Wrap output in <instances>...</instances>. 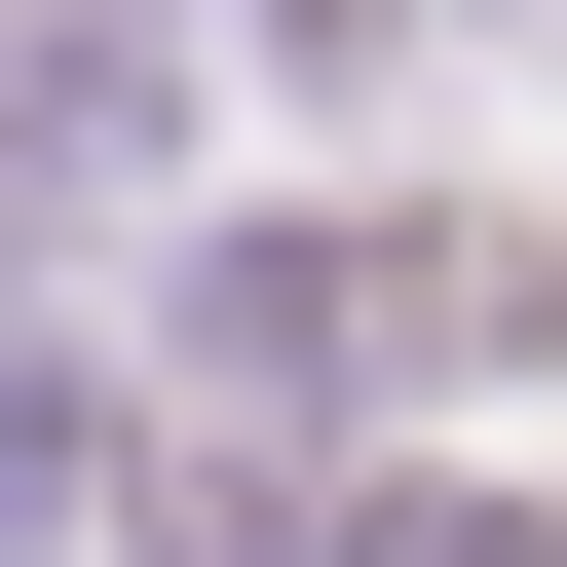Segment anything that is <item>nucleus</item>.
I'll use <instances>...</instances> for the list:
<instances>
[{"label": "nucleus", "mask_w": 567, "mask_h": 567, "mask_svg": "<svg viewBox=\"0 0 567 567\" xmlns=\"http://www.w3.org/2000/svg\"><path fill=\"white\" fill-rule=\"evenodd\" d=\"M529 303H567V265H529V189H379V227H265L189 341H227L265 416H341V379H529Z\"/></svg>", "instance_id": "obj_1"}]
</instances>
